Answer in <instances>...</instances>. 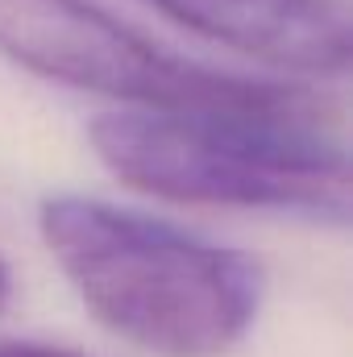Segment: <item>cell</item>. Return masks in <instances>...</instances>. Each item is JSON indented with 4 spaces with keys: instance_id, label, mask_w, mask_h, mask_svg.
I'll use <instances>...</instances> for the list:
<instances>
[{
    "instance_id": "1",
    "label": "cell",
    "mask_w": 353,
    "mask_h": 357,
    "mask_svg": "<svg viewBox=\"0 0 353 357\" xmlns=\"http://www.w3.org/2000/svg\"><path fill=\"white\" fill-rule=\"evenodd\" d=\"M38 229L91 316L146 354L220 357L258 316L262 266L171 220L91 195H50Z\"/></svg>"
},
{
    "instance_id": "2",
    "label": "cell",
    "mask_w": 353,
    "mask_h": 357,
    "mask_svg": "<svg viewBox=\"0 0 353 357\" xmlns=\"http://www.w3.org/2000/svg\"><path fill=\"white\" fill-rule=\"evenodd\" d=\"M91 150L125 187L171 204L350 220L353 178L333 116L108 112L91 121Z\"/></svg>"
},
{
    "instance_id": "3",
    "label": "cell",
    "mask_w": 353,
    "mask_h": 357,
    "mask_svg": "<svg viewBox=\"0 0 353 357\" xmlns=\"http://www.w3.org/2000/svg\"><path fill=\"white\" fill-rule=\"evenodd\" d=\"M0 54L50 84L133 104V112L329 116L316 91L171 54L91 0H0Z\"/></svg>"
},
{
    "instance_id": "4",
    "label": "cell",
    "mask_w": 353,
    "mask_h": 357,
    "mask_svg": "<svg viewBox=\"0 0 353 357\" xmlns=\"http://www.w3.org/2000/svg\"><path fill=\"white\" fill-rule=\"evenodd\" d=\"M175 25L241 50L274 71L329 79L350 63V25L337 0H150Z\"/></svg>"
},
{
    "instance_id": "5",
    "label": "cell",
    "mask_w": 353,
    "mask_h": 357,
    "mask_svg": "<svg viewBox=\"0 0 353 357\" xmlns=\"http://www.w3.org/2000/svg\"><path fill=\"white\" fill-rule=\"evenodd\" d=\"M0 357H88L71 345H46V341H0Z\"/></svg>"
},
{
    "instance_id": "6",
    "label": "cell",
    "mask_w": 353,
    "mask_h": 357,
    "mask_svg": "<svg viewBox=\"0 0 353 357\" xmlns=\"http://www.w3.org/2000/svg\"><path fill=\"white\" fill-rule=\"evenodd\" d=\"M8 291H13V274H8V266L0 262V307L8 303Z\"/></svg>"
}]
</instances>
